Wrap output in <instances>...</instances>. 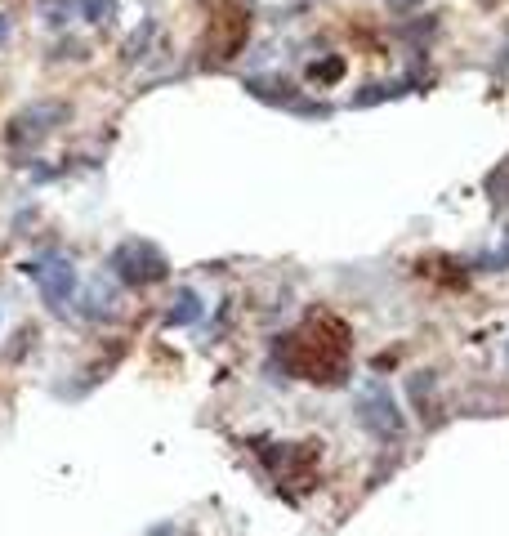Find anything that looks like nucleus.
Wrapping results in <instances>:
<instances>
[{"mask_svg":"<svg viewBox=\"0 0 509 536\" xmlns=\"http://www.w3.org/2000/svg\"><path fill=\"white\" fill-rule=\"evenodd\" d=\"M313 81H331V76H344V63L340 59H326V63H313L309 67Z\"/></svg>","mask_w":509,"mask_h":536,"instance_id":"nucleus-11","label":"nucleus"},{"mask_svg":"<svg viewBox=\"0 0 509 536\" xmlns=\"http://www.w3.org/2000/svg\"><path fill=\"white\" fill-rule=\"evenodd\" d=\"M108 268H112V277L126 286H152L170 273V260L157 242H148V237H126L121 246H112Z\"/></svg>","mask_w":509,"mask_h":536,"instance_id":"nucleus-2","label":"nucleus"},{"mask_svg":"<svg viewBox=\"0 0 509 536\" xmlns=\"http://www.w3.org/2000/svg\"><path fill=\"white\" fill-rule=\"evenodd\" d=\"M27 277H36V286H41V300L50 304H67L76 295V268L67 260H50V264H23Z\"/></svg>","mask_w":509,"mask_h":536,"instance_id":"nucleus-5","label":"nucleus"},{"mask_svg":"<svg viewBox=\"0 0 509 536\" xmlns=\"http://www.w3.org/2000/svg\"><path fill=\"white\" fill-rule=\"evenodd\" d=\"M246 90L255 94V99H264V103H273V108H291V112H300V117H326V103H309V99H300V94H291L295 85H286V81H246Z\"/></svg>","mask_w":509,"mask_h":536,"instance_id":"nucleus-6","label":"nucleus"},{"mask_svg":"<svg viewBox=\"0 0 509 536\" xmlns=\"http://www.w3.org/2000/svg\"><path fill=\"white\" fill-rule=\"evenodd\" d=\"M273 362L286 376L335 385V380H344V371H349V322L326 309H313L309 318L300 322V331L277 335Z\"/></svg>","mask_w":509,"mask_h":536,"instance_id":"nucleus-1","label":"nucleus"},{"mask_svg":"<svg viewBox=\"0 0 509 536\" xmlns=\"http://www.w3.org/2000/svg\"><path fill=\"white\" fill-rule=\"evenodd\" d=\"M398 5H411V0H398Z\"/></svg>","mask_w":509,"mask_h":536,"instance_id":"nucleus-13","label":"nucleus"},{"mask_svg":"<svg viewBox=\"0 0 509 536\" xmlns=\"http://www.w3.org/2000/svg\"><path fill=\"white\" fill-rule=\"evenodd\" d=\"M90 300H94V309H85V313H94V318H112V313H117V309H112V304H117V300H112V295L103 291L99 282H94L90 291H85V304H90Z\"/></svg>","mask_w":509,"mask_h":536,"instance_id":"nucleus-10","label":"nucleus"},{"mask_svg":"<svg viewBox=\"0 0 509 536\" xmlns=\"http://www.w3.org/2000/svg\"><path fill=\"white\" fill-rule=\"evenodd\" d=\"M358 420H362V429H371L376 438H393V434H402V411L393 407V398H389V389H380V385H371L367 394L358 398Z\"/></svg>","mask_w":509,"mask_h":536,"instance_id":"nucleus-4","label":"nucleus"},{"mask_svg":"<svg viewBox=\"0 0 509 536\" xmlns=\"http://www.w3.org/2000/svg\"><path fill=\"white\" fill-rule=\"evenodd\" d=\"M152 32H157V27H152V18H143V23H139V32H134V36H130V41H126V45H121V59H126V63H134V59H143V45H148V41H152Z\"/></svg>","mask_w":509,"mask_h":536,"instance_id":"nucleus-8","label":"nucleus"},{"mask_svg":"<svg viewBox=\"0 0 509 536\" xmlns=\"http://www.w3.org/2000/svg\"><path fill=\"white\" fill-rule=\"evenodd\" d=\"M201 318V295L197 291H179L175 309H166V327H192Z\"/></svg>","mask_w":509,"mask_h":536,"instance_id":"nucleus-7","label":"nucleus"},{"mask_svg":"<svg viewBox=\"0 0 509 536\" xmlns=\"http://www.w3.org/2000/svg\"><path fill=\"white\" fill-rule=\"evenodd\" d=\"M5 36H9V18H0V45H5Z\"/></svg>","mask_w":509,"mask_h":536,"instance_id":"nucleus-12","label":"nucleus"},{"mask_svg":"<svg viewBox=\"0 0 509 536\" xmlns=\"http://www.w3.org/2000/svg\"><path fill=\"white\" fill-rule=\"evenodd\" d=\"M76 9H81L90 23H108V18H117V0H76Z\"/></svg>","mask_w":509,"mask_h":536,"instance_id":"nucleus-9","label":"nucleus"},{"mask_svg":"<svg viewBox=\"0 0 509 536\" xmlns=\"http://www.w3.org/2000/svg\"><path fill=\"white\" fill-rule=\"evenodd\" d=\"M67 117V108L63 103H32V108H23L14 121H9V148L14 152H27V148H36L41 139H50V130L59 126V121Z\"/></svg>","mask_w":509,"mask_h":536,"instance_id":"nucleus-3","label":"nucleus"}]
</instances>
